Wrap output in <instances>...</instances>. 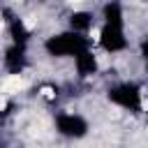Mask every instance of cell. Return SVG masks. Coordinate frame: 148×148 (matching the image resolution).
Returning <instances> with one entry per match:
<instances>
[{"instance_id": "obj_10", "label": "cell", "mask_w": 148, "mask_h": 148, "mask_svg": "<svg viewBox=\"0 0 148 148\" xmlns=\"http://www.w3.org/2000/svg\"><path fill=\"white\" fill-rule=\"evenodd\" d=\"M25 2H49V0H25Z\"/></svg>"}, {"instance_id": "obj_11", "label": "cell", "mask_w": 148, "mask_h": 148, "mask_svg": "<svg viewBox=\"0 0 148 148\" xmlns=\"http://www.w3.org/2000/svg\"><path fill=\"white\" fill-rule=\"evenodd\" d=\"M0 148H5V143H2V139H0Z\"/></svg>"}, {"instance_id": "obj_5", "label": "cell", "mask_w": 148, "mask_h": 148, "mask_svg": "<svg viewBox=\"0 0 148 148\" xmlns=\"http://www.w3.org/2000/svg\"><path fill=\"white\" fill-rule=\"evenodd\" d=\"M2 67L7 76H21L28 67V49L23 44H9L2 53Z\"/></svg>"}, {"instance_id": "obj_8", "label": "cell", "mask_w": 148, "mask_h": 148, "mask_svg": "<svg viewBox=\"0 0 148 148\" xmlns=\"http://www.w3.org/2000/svg\"><path fill=\"white\" fill-rule=\"evenodd\" d=\"M99 23H125V7L118 0H106L99 12Z\"/></svg>"}, {"instance_id": "obj_4", "label": "cell", "mask_w": 148, "mask_h": 148, "mask_svg": "<svg viewBox=\"0 0 148 148\" xmlns=\"http://www.w3.org/2000/svg\"><path fill=\"white\" fill-rule=\"evenodd\" d=\"M97 46H99L104 53H113V56L127 51L130 39H127L125 23H99V30H97Z\"/></svg>"}, {"instance_id": "obj_9", "label": "cell", "mask_w": 148, "mask_h": 148, "mask_svg": "<svg viewBox=\"0 0 148 148\" xmlns=\"http://www.w3.org/2000/svg\"><path fill=\"white\" fill-rule=\"evenodd\" d=\"M37 95H39L42 99H46V102H56L58 95H60V88L53 86V83H42V86L37 88Z\"/></svg>"}, {"instance_id": "obj_1", "label": "cell", "mask_w": 148, "mask_h": 148, "mask_svg": "<svg viewBox=\"0 0 148 148\" xmlns=\"http://www.w3.org/2000/svg\"><path fill=\"white\" fill-rule=\"evenodd\" d=\"M90 42L83 35H76L72 30H62V32H53L44 39V51L51 58H76L83 49H88Z\"/></svg>"}, {"instance_id": "obj_6", "label": "cell", "mask_w": 148, "mask_h": 148, "mask_svg": "<svg viewBox=\"0 0 148 148\" xmlns=\"http://www.w3.org/2000/svg\"><path fill=\"white\" fill-rule=\"evenodd\" d=\"M74 69L81 79H88V76H95L99 69H102V62H99V56L92 51V46L83 49L76 58H74Z\"/></svg>"}, {"instance_id": "obj_3", "label": "cell", "mask_w": 148, "mask_h": 148, "mask_svg": "<svg viewBox=\"0 0 148 148\" xmlns=\"http://www.w3.org/2000/svg\"><path fill=\"white\" fill-rule=\"evenodd\" d=\"M53 127L56 132L62 136V139H69V141H79V139H86L90 134V123L86 116L76 113V111H69V109H60L56 111L53 116Z\"/></svg>"}, {"instance_id": "obj_2", "label": "cell", "mask_w": 148, "mask_h": 148, "mask_svg": "<svg viewBox=\"0 0 148 148\" xmlns=\"http://www.w3.org/2000/svg\"><path fill=\"white\" fill-rule=\"evenodd\" d=\"M106 99L123 109V111H132V113H139L143 111L146 106V99H143V88L134 81H118L113 86H109L106 90Z\"/></svg>"}, {"instance_id": "obj_7", "label": "cell", "mask_w": 148, "mask_h": 148, "mask_svg": "<svg viewBox=\"0 0 148 148\" xmlns=\"http://www.w3.org/2000/svg\"><path fill=\"white\" fill-rule=\"evenodd\" d=\"M95 28V14L88 12V9H74L67 18V30L76 32V35H83L88 37Z\"/></svg>"}, {"instance_id": "obj_12", "label": "cell", "mask_w": 148, "mask_h": 148, "mask_svg": "<svg viewBox=\"0 0 148 148\" xmlns=\"http://www.w3.org/2000/svg\"><path fill=\"white\" fill-rule=\"evenodd\" d=\"M146 67H148V56H146Z\"/></svg>"}]
</instances>
